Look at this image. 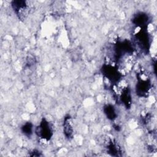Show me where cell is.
<instances>
[{
	"mask_svg": "<svg viewBox=\"0 0 157 157\" xmlns=\"http://www.w3.org/2000/svg\"><path fill=\"white\" fill-rule=\"evenodd\" d=\"M149 17L144 12H138L135 14L132 18V23L136 25L137 28H144L149 23Z\"/></svg>",
	"mask_w": 157,
	"mask_h": 157,
	"instance_id": "cell-6",
	"label": "cell"
},
{
	"mask_svg": "<svg viewBox=\"0 0 157 157\" xmlns=\"http://www.w3.org/2000/svg\"><path fill=\"white\" fill-rule=\"evenodd\" d=\"M107 151L112 156H120L121 148L112 139H109L106 143Z\"/></svg>",
	"mask_w": 157,
	"mask_h": 157,
	"instance_id": "cell-8",
	"label": "cell"
},
{
	"mask_svg": "<svg viewBox=\"0 0 157 157\" xmlns=\"http://www.w3.org/2000/svg\"><path fill=\"white\" fill-rule=\"evenodd\" d=\"M54 127L52 123L45 118H42L40 123L35 128V133L41 139L49 141L53 136Z\"/></svg>",
	"mask_w": 157,
	"mask_h": 157,
	"instance_id": "cell-1",
	"label": "cell"
},
{
	"mask_svg": "<svg viewBox=\"0 0 157 157\" xmlns=\"http://www.w3.org/2000/svg\"><path fill=\"white\" fill-rule=\"evenodd\" d=\"M103 112L106 117L111 121L116 119L118 115L115 107L110 104H105L104 105Z\"/></svg>",
	"mask_w": 157,
	"mask_h": 157,
	"instance_id": "cell-9",
	"label": "cell"
},
{
	"mask_svg": "<svg viewBox=\"0 0 157 157\" xmlns=\"http://www.w3.org/2000/svg\"><path fill=\"white\" fill-rule=\"evenodd\" d=\"M139 29H139L135 34V39L137 45L142 50L147 51L150 45V37L145 29H142L143 28Z\"/></svg>",
	"mask_w": 157,
	"mask_h": 157,
	"instance_id": "cell-4",
	"label": "cell"
},
{
	"mask_svg": "<svg viewBox=\"0 0 157 157\" xmlns=\"http://www.w3.org/2000/svg\"><path fill=\"white\" fill-rule=\"evenodd\" d=\"M101 71L104 78L112 83L117 84L121 79V72L118 67L110 63L104 64L101 68Z\"/></svg>",
	"mask_w": 157,
	"mask_h": 157,
	"instance_id": "cell-3",
	"label": "cell"
},
{
	"mask_svg": "<svg viewBox=\"0 0 157 157\" xmlns=\"http://www.w3.org/2000/svg\"><path fill=\"white\" fill-rule=\"evenodd\" d=\"M11 6L19 19L21 20H25L28 14V6L26 1L21 0L13 1L11 2Z\"/></svg>",
	"mask_w": 157,
	"mask_h": 157,
	"instance_id": "cell-5",
	"label": "cell"
},
{
	"mask_svg": "<svg viewBox=\"0 0 157 157\" xmlns=\"http://www.w3.org/2000/svg\"><path fill=\"white\" fill-rule=\"evenodd\" d=\"M137 81L136 85V93L139 97H147L151 89L150 80L146 74L140 72L137 75Z\"/></svg>",
	"mask_w": 157,
	"mask_h": 157,
	"instance_id": "cell-2",
	"label": "cell"
},
{
	"mask_svg": "<svg viewBox=\"0 0 157 157\" xmlns=\"http://www.w3.org/2000/svg\"><path fill=\"white\" fill-rule=\"evenodd\" d=\"M63 133L66 138L68 139H72L74 134V128L72 123L71 118L69 115H67L64 118L63 120Z\"/></svg>",
	"mask_w": 157,
	"mask_h": 157,
	"instance_id": "cell-7",
	"label": "cell"
},
{
	"mask_svg": "<svg viewBox=\"0 0 157 157\" xmlns=\"http://www.w3.org/2000/svg\"><path fill=\"white\" fill-rule=\"evenodd\" d=\"M21 131L25 136L30 137L33 132V124L31 122H26L21 127Z\"/></svg>",
	"mask_w": 157,
	"mask_h": 157,
	"instance_id": "cell-10",
	"label": "cell"
}]
</instances>
